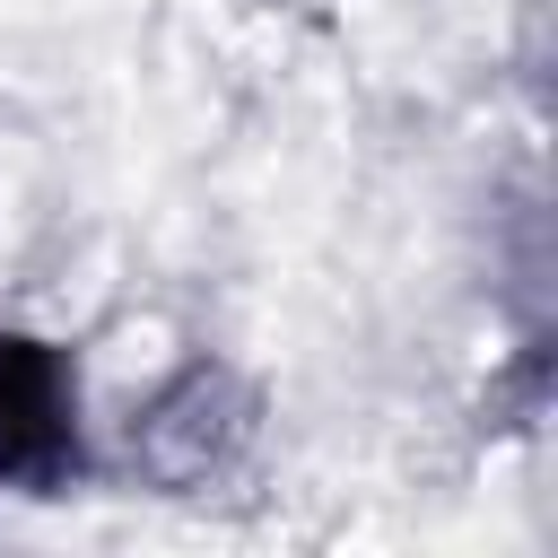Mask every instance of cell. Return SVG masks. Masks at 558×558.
<instances>
[{"instance_id":"obj_1","label":"cell","mask_w":558,"mask_h":558,"mask_svg":"<svg viewBox=\"0 0 558 558\" xmlns=\"http://www.w3.org/2000/svg\"><path fill=\"white\" fill-rule=\"evenodd\" d=\"M61 366L44 349H0V471L9 480H44L61 453H70V427H61Z\"/></svg>"}]
</instances>
